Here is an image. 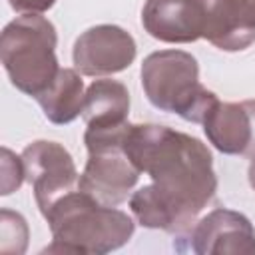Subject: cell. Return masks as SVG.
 Listing matches in <instances>:
<instances>
[{
	"mask_svg": "<svg viewBox=\"0 0 255 255\" xmlns=\"http://www.w3.org/2000/svg\"><path fill=\"white\" fill-rule=\"evenodd\" d=\"M143 30L165 44H189L203 36L201 0H145Z\"/></svg>",
	"mask_w": 255,
	"mask_h": 255,
	"instance_id": "cell-11",
	"label": "cell"
},
{
	"mask_svg": "<svg viewBox=\"0 0 255 255\" xmlns=\"http://www.w3.org/2000/svg\"><path fill=\"white\" fill-rule=\"evenodd\" d=\"M84 98H86V90L78 70L60 68L56 80L40 96H36V102L40 104L48 122L56 126H64L74 122L78 116H82Z\"/></svg>",
	"mask_w": 255,
	"mask_h": 255,
	"instance_id": "cell-13",
	"label": "cell"
},
{
	"mask_svg": "<svg viewBox=\"0 0 255 255\" xmlns=\"http://www.w3.org/2000/svg\"><path fill=\"white\" fill-rule=\"evenodd\" d=\"M2 155H4V159H2V195H8V193H12L14 189H18L20 185H22V181L26 179V175H24V163H22V157H16V155H12V151L10 149H2Z\"/></svg>",
	"mask_w": 255,
	"mask_h": 255,
	"instance_id": "cell-14",
	"label": "cell"
},
{
	"mask_svg": "<svg viewBox=\"0 0 255 255\" xmlns=\"http://www.w3.org/2000/svg\"><path fill=\"white\" fill-rule=\"evenodd\" d=\"M137 48L129 32L116 24H98L82 32L74 44V66L84 76H112L135 60Z\"/></svg>",
	"mask_w": 255,
	"mask_h": 255,
	"instance_id": "cell-8",
	"label": "cell"
},
{
	"mask_svg": "<svg viewBox=\"0 0 255 255\" xmlns=\"http://www.w3.org/2000/svg\"><path fill=\"white\" fill-rule=\"evenodd\" d=\"M129 128L131 124L84 135L88 161L78 179V189L108 207H118L128 201L141 173L124 149Z\"/></svg>",
	"mask_w": 255,
	"mask_h": 255,
	"instance_id": "cell-5",
	"label": "cell"
},
{
	"mask_svg": "<svg viewBox=\"0 0 255 255\" xmlns=\"http://www.w3.org/2000/svg\"><path fill=\"white\" fill-rule=\"evenodd\" d=\"M8 4L14 12L20 14H42L50 10L56 4V0H8Z\"/></svg>",
	"mask_w": 255,
	"mask_h": 255,
	"instance_id": "cell-15",
	"label": "cell"
},
{
	"mask_svg": "<svg viewBox=\"0 0 255 255\" xmlns=\"http://www.w3.org/2000/svg\"><path fill=\"white\" fill-rule=\"evenodd\" d=\"M141 88L153 108L177 114L191 124H201L219 102L199 82L197 60L183 50H159L145 56L141 64Z\"/></svg>",
	"mask_w": 255,
	"mask_h": 255,
	"instance_id": "cell-3",
	"label": "cell"
},
{
	"mask_svg": "<svg viewBox=\"0 0 255 255\" xmlns=\"http://www.w3.org/2000/svg\"><path fill=\"white\" fill-rule=\"evenodd\" d=\"M203 36L223 52H241L255 42V0H201Z\"/></svg>",
	"mask_w": 255,
	"mask_h": 255,
	"instance_id": "cell-10",
	"label": "cell"
},
{
	"mask_svg": "<svg viewBox=\"0 0 255 255\" xmlns=\"http://www.w3.org/2000/svg\"><path fill=\"white\" fill-rule=\"evenodd\" d=\"M201 126L209 143L221 153L255 157V100L217 102Z\"/></svg>",
	"mask_w": 255,
	"mask_h": 255,
	"instance_id": "cell-9",
	"label": "cell"
},
{
	"mask_svg": "<svg viewBox=\"0 0 255 255\" xmlns=\"http://www.w3.org/2000/svg\"><path fill=\"white\" fill-rule=\"evenodd\" d=\"M129 92L118 80H96L88 86L82 120L88 128L120 126L128 122Z\"/></svg>",
	"mask_w": 255,
	"mask_h": 255,
	"instance_id": "cell-12",
	"label": "cell"
},
{
	"mask_svg": "<svg viewBox=\"0 0 255 255\" xmlns=\"http://www.w3.org/2000/svg\"><path fill=\"white\" fill-rule=\"evenodd\" d=\"M58 34L40 14H22L8 22L0 38L2 66L12 86L32 98L40 96L58 76Z\"/></svg>",
	"mask_w": 255,
	"mask_h": 255,
	"instance_id": "cell-4",
	"label": "cell"
},
{
	"mask_svg": "<svg viewBox=\"0 0 255 255\" xmlns=\"http://www.w3.org/2000/svg\"><path fill=\"white\" fill-rule=\"evenodd\" d=\"M173 247L197 255H255V227L243 213L217 207L181 231Z\"/></svg>",
	"mask_w": 255,
	"mask_h": 255,
	"instance_id": "cell-6",
	"label": "cell"
},
{
	"mask_svg": "<svg viewBox=\"0 0 255 255\" xmlns=\"http://www.w3.org/2000/svg\"><path fill=\"white\" fill-rule=\"evenodd\" d=\"M44 219L52 231V245L44 251L104 255L124 247L135 229L133 219L116 207L102 205L82 189L60 197Z\"/></svg>",
	"mask_w": 255,
	"mask_h": 255,
	"instance_id": "cell-2",
	"label": "cell"
},
{
	"mask_svg": "<svg viewBox=\"0 0 255 255\" xmlns=\"http://www.w3.org/2000/svg\"><path fill=\"white\" fill-rule=\"evenodd\" d=\"M24 175L34 189L36 203L44 213L66 193L78 189V169L70 151L58 141L38 139L22 151Z\"/></svg>",
	"mask_w": 255,
	"mask_h": 255,
	"instance_id": "cell-7",
	"label": "cell"
},
{
	"mask_svg": "<svg viewBox=\"0 0 255 255\" xmlns=\"http://www.w3.org/2000/svg\"><path fill=\"white\" fill-rule=\"evenodd\" d=\"M247 177H249V185L253 187L255 191V157H251V163H249V171H247Z\"/></svg>",
	"mask_w": 255,
	"mask_h": 255,
	"instance_id": "cell-16",
	"label": "cell"
},
{
	"mask_svg": "<svg viewBox=\"0 0 255 255\" xmlns=\"http://www.w3.org/2000/svg\"><path fill=\"white\" fill-rule=\"evenodd\" d=\"M124 149L151 183L129 195L135 221L181 233L213 201L217 175L209 147L197 137L157 124H131Z\"/></svg>",
	"mask_w": 255,
	"mask_h": 255,
	"instance_id": "cell-1",
	"label": "cell"
}]
</instances>
